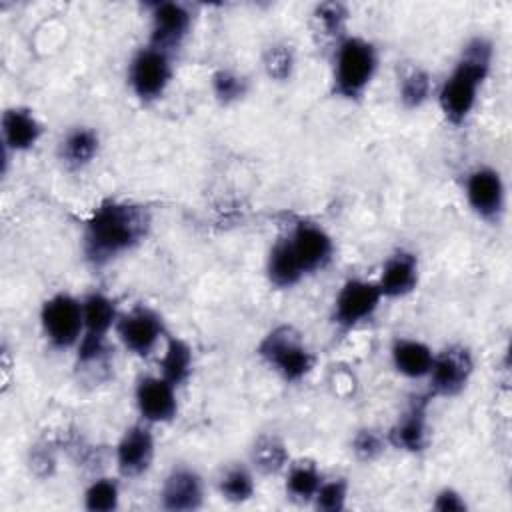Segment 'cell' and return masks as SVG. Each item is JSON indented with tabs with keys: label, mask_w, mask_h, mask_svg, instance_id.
Instances as JSON below:
<instances>
[{
	"label": "cell",
	"mask_w": 512,
	"mask_h": 512,
	"mask_svg": "<svg viewBox=\"0 0 512 512\" xmlns=\"http://www.w3.org/2000/svg\"><path fill=\"white\" fill-rule=\"evenodd\" d=\"M152 226L150 210L130 200H104L100 202L82 230L84 260L102 268L118 256L134 250L148 236Z\"/></svg>",
	"instance_id": "1"
},
{
	"label": "cell",
	"mask_w": 512,
	"mask_h": 512,
	"mask_svg": "<svg viewBox=\"0 0 512 512\" xmlns=\"http://www.w3.org/2000/svg\"><path fill=\"white\" fill-rule=\"evenodd\" d=\"M492 56L494 46L486 36H474L462 48L460 58L438 92L440 110L450 124L460 126L472 114L478 90L488 78Z\"/></svg>",
	"instance_id": "2"
},
{
	"label": "cell",
	"mask_w": 512,
	"mask_h": 512,
	"mask_svg": "<svg viewBox=\"0 0 512 512\" xmlns=\"http://www.w3.org/2000/svg\"><path fill=\"white\" fill-rule=\"evenodd\" d=\"M378 68V52L372 42L360 36L340 38L334 52L332 90L344 100L364 96Z\"/></svg>",
	"instance_id": "3"
},
{
	"label": "cell",
	"mask_w": 512,
	"mask_h": 512,
	"mask_svg": "<svg viewBox=\"0 0 512 512\" xmlns=\"http://www.w3.org/2000/svg\"><path fill=\"white\" fill-rule=\"evenodd\" d=\"M258 354L286 382H298L314 368V354L304 344L302 334L288 324L270 330L262 338Z\"/></svg>",
	"instance_id": "4"
},
{
	"label": "cell",
	"mask_w": 512,
	"mask_h": 512,
	"mask_svg": "<svg viewBox=\"0 0 512 512\" xmlns=\"http://www.w3.org/2000/svg\"><path fill=\"white\" fill-rule=\"evenodd\" d=\"M40 326L50 346L58 350L78 346L84 334L82 300L68 292L52 294L40 308Z\"/></svg>",
	"instance_id": "5"
},
{
	"label": "cell",
	"mask_w": 512,
	"mask_h": 512,
	"mask_svg": "<svg viewBox=\"0 0 512 512\" xmlns=\"http://www.w3.org/2000/svg\"><path fill=\"white\" fill-rule=\"evenodd\" d=\"M172 74L174 68L170 52L154 44L142 46L128 64L130 90L142 102H154L162 98L172 80Z\"/></svg>",
	"instance_id": "6"
},
{
	"label": "cell",
	"mask_w": 512,
	"mask_h": 512,
	"mask_svg": "<svg viewBox=\"0 0 512 512\" xmlns=\"http://www.w3.org/2000/svg\"><path fill=\"white\" fill-rule=\"evenodd\" d=\"M114 330L120 344L138 358L150 356L166 336L162 316L144 304H138L128 312H120Z\"/></svg>",
	"instance_id": "7"
},
{
	"label": "cell",
	"mask_w": 512,
	"mask_h": 512,
	"mask_svg": "<svg viewBox=\"0 0 512 512\" xmlns=\"http://www.w3.org/2000/svg\"><path fill=\"white\" fill-rule=\"evenodd\" d=\"M382 292L376 280H362V278H348L336 298L332 308V322L340 330L356 328L358 324L372 318L382 302Z\"/></svg>",
	"instance_id": "8"
},
{
	"label": "cell",
	"mask_w": 512,
	"mask_h": 512,
	"mask_svg": "<svg viewBox=\"0 0 512 512\" xmlns=\"http://www.w3.org/2000/svg\"><path fill=\"white\" fill-rule=\"evenodd\" d=\"M474 372L472 352L462 344H452L440 352H434V360L428 372L430 394L452 398L458 396L470 382Z\"/></svg>",
	"instance_id": "9"
},
{
	"label": "cell",
	"mask_w": 512,
	"mask_h": 512,
	"mask_svg": "<svg viewBox=\"0 0 512 512\" xmlns=\"http://www.w3.org/2000/svg\"><path fill=\"white\" fill-rule=\"evenodd\" d=\"M464 194L474 214L486 222L500 218L506 206V186L500 172L492 166H476L468 172Z\"/></svg>",
	"instance_id": "10"
},
{
	"label": "cell",
	"mask_w": 512,
	"mask_h": 512,
	"mask_svg": "<svg viewBox=\"0 0 512 512\" xmlns=\"http://www.w3.org/2000/svg\"><path fill=\"white\" fill-rule=\"evenodd\" d=\"M286 238L304 276L326 268L334 256L332 236L316 222L296 220Z\"/></svg>",
	"instance_id": "11"
},
{
	"label": "cell",
	"mask_w": 512,
	"mask_h": 512,
	"mask_svg": "<svg viewBox=\"0 0 512 512\" xmlns=\"http://www.w3.org/2000/svg\"><path fill=\"white\" fill-rule=\"evenodd\" d=\"M156 442L148 422L132 424L124 430L116 444V468L124 478H138L150 470L154 462Z\"/></svg>",
	"instance_id": "12"
},
{
	"label": "cell",
	"mask_w": 512,
	"mask_h": 512,
	"mask_svg": "<svg viewBox=\"0 0 512 512\" xmlns=\"http://www.w3.org/2000/svg\"><path fill=\"white\" fill-rule=\"evenodd\" d=\"M134 400L138 414L148 424H164L172 422L178 414V398L176 386L166 378L158 376H142L134 390Z\"/></svg>",
	"instance_id": "13"
},
{
	"label": "cell",
	"mask_w": 512,
	"mask_h": 512,
	"mask_svg": "<svg viewBox=\"0 0 512 512\" xmlns=\"http://www.w3.org/2000/svg\"><path fill=\"white\" fill-rule=\"evenodd\" d=\"M204 504V482L190 466H174L160 488V506L170 512H192Z\"/></svg>",
	"instance_id": "14"
},
{
	"label": "cell",
	"mask_w": 512,
	"mask_h": 512,
	"mask_svg": "<svg viewBox=\"0 0 512 512\" xmlns=\"http://www.w3.org/2000/svg\"><path fill=\"white\" fill-rule=\"evenodd\" d=\"M152 34L150 44L172 54L174 48L182 44L192 26V16L188 8L180 2H154L150 6Z\"/></svg>",
	"instance_id": "15"
},
{
	"label": "cell",
	"mask_w": 512,
	"mask_h": 512,
	"mask_svg": "<svg viewBox=\"0 0 512 512\" xmlns=\"http://www.w3.org/2000/svg\"><path fill=\"white\" fill-rule=\"evenodd\" d=\"M418 278V256L410 250L400 248L386 258L376 284L384 298H402L418 286Z\"/></svg>",
	"instance_id": "16"
},
{
	"label": "cell",
	"mask_w": 512,
	"mask_h": 512,
	"mask_svg": "<svg viewBox=\"0 0 512 512\" xmlns=\"http://www.w3.org/2000/svg\"><path fill=\"white\" fill-rule=\"evenodd\" d=\"M428 402L430 396H418L410 402L408 410L398 418V422L392 426L388 440L398 448L412 454H418L428 444Z\"/></svg>",
	"instance_id": "17"
},
{
	"label": "cell",
	"mask_w": 512,
	"mask_h": 512,
	"mask_svg": "<svg viewBox=\"0 0 512 512\" xmlns=\"http://www.w3.org/2000/svg\"><path fill=\"white\" fill-rule=\"evenodd\" d=\"M2 146L8 152H26L36 146L42 136V124L30 108L12 106L6 108L0 122Z\"/></svg>",
	"instance_id": "18"
},
{
	"label": "cell",
	"mask_w": 512,
	"mask_h": 512,
	"mask_svg": "<svg viewBox=\"0 0 512 512\" xmlns=\"http://www.w3.org/2000/svg\"><path fill=\"white\" fill-rule=\"evenodd\" d=\"M100 138L94 128L76 126L64 134L58 144V158L68 170L86 168L98 154Z\"/></svg>",
	"instance_id": "19"
},
{
	"label": "cell",
	"mask_w": 512,
	"mask_h": 512,
	"mask_svg": "<svg viewBox=\"0 0 512 512\" xmlns=\"http://www.w3.org/2000/svg\"><path fill=\"white\" fill-rule=\"evenodd\" d=\"M392 364L398 374L406 378H424L430 372L434 352L432 348L416 338H396L390 348Z\"/></svg>",
	"instance_id": "20"
},
{
	"label": "cell",
	"mask_w": 512,
	"mask_h": 512,
	"mask_svg": "<svg viewBox=\"0 0 512 512\" xmlns=\"http://www.w3.org/2000/svg\"><path fill=\"white\" fill-rule=\"evenodd\" d=\"M82 316H84V334L108 338L110 330L118 322V306L116 302L104 292H88L82 298ZM82 334V336H84Z\"/></svg>",
	"instance_id": "21"
},
{
	"label": "cell",
	"mask_w": 512,
	"mask_h": 512,
	"mask_svg": "<svg viewBox=\"0 0 512 512\" xmlns=\"http://www.w3.org/2000/svg\"><path fill=\"white\" fill-rule=\"evenodd\" d=\"M266 276H268L270 284L280 290L292 288L304 278V272H302L286 236H280L272 244V248L268 252V260H266Z\"/></svg>",
	"instance_id": "22"
},
{
	"label": "cell",
	"mask_w": 512,
	"mask_h": 512,
	"mask_svg": "<svg viewBox=\"0 0 512 512\" xmlns=\"http://www.w3.org/2000/svg\"><path fill=\"white\" fill-rule=\"evenodd\" d=\"M158 364H160L162 378H166L176 388L182 386L190 378L192 368H194L192 346L180 336H168Z\"/></svg>",
	"instance_id": "23"
},
{
	"label": "cell",
	"mask_w": 512,
	"mask_h": 512,
	"mask_svg": "<svg viewBox=\"0 0 512 512\" xmlns=\"http://www.w3.org/2000/svg\"><path fill=\"white\" fill-rule=\"evenodd\" d=\"M286 468V494L296 502H312L318 486L324 480L318 466L312 460H298Z\"/></svg>",
	"instance_id": "24"
},
{
	"label": "cell",
	"mask_w": 512,
	"mask_h": 512,
	"mask_svg": "<svg viewBox=\"0 0 512 512\" xmlns=\"http://www.w3.org/2000/svg\"><path fill=\"white\" fill-rule=\"evenodd\" d=\"M252 468L262 474H276L288 466V450L274 434H262L252 448Z\"/></svg>",
	"instance_id": "25"
},
{
	"label": "cell",
	"mask_w": 512,
	"mask_h": 512,
	"mask_svg": "<svg viewBox=\"0 0 512 512\" xmlns=\"http://www.w3.org/2000/svg\"><path fill=\"white\" fill-rule=\"evenodd\" d=\"M256 482L254 474L248 466L244 464H234L226 468V472L218 480V492L222 494L224 500L232 504H242L254 496Z\"/></svg>",
	"instance_id": "26"
},
{
	"label": "cell",
	"mask_w": 512,
	"mask_h": 512,
	"mask_svg": "<svg viewBox=\"0 0 512 512\" xmlns=\"http://www.w3.org/2000/svg\"><path fill=\"white\" fill-rule=\"evenodd\" d=\"M120 506V484L112 476L92 480L84 490V508L90 512H112Z\"/></svg>",
	"instance_id": "27"
},
{
	"label": "cell",
	"mask_w": 512,
	"mask_h": 512,
	"mask_svg": "<svg viewBox=\"0 0 512 512\" xmlns=\"http://www.w3.org/2000/svg\"><path fill=\"white\" fill-rule=\"evenodd\" d=\"M430 92H432V80H430V74L422 68H412L400 80L398 94L404 108H410V110L420 108L430 98Z\"/></svg>",
	"instance_id": "28"
},
{
	"label": "cell",
	"mask_w": 512,
	"mask_h": 512,
	"mask_svg": "<svg viewBox=\"0 0 512 512\" xmlns=\"http://www.w3.org/2000/svg\"><path fill=\"white\" fill-rule=\"evenodd\" d=\"M210 84H212L214 98L220 104L238 102L248 92V80L242 74H238V72H234L230 68H218L212 74V82Z\"/></svg>",
	"instance_id": "29"
},
{
	"label": "cell",
	"mask_w": 512,
	"mask_h": 512,
	"mask_svg": "<svg viewBox=\"0 0 512 512\" xmlns=\"http://www.w3.org/2000/svg\"><path fill=\"white\" fill-rule=\"evenodd\" d=\"M348 500V482L344 478H332V480H322L318 486L312 504L316 510L322 512H340L346 508Z\"/></svg>",
	"instance_id": "30"
},
{
	"label": "cell",
	"mask_w": 512,
	"mask_h": 512,
	"mask_svg": "<svg viewBox=\"0 0 512 512\" xmlns=\"http://www.w3.org/2000/svg\"><path fill=\"white\" fill-rule=\"evenodd\" d=\"M294 68V54L286 44H272L264 52V70L274 80H288Z\"/></svg>",
	"instance_id": "31"
},
{
	"label": "cell",
	"mask_w": 512,
	"mask_h": 512,
	"mask_svg": "<svg viewBox=\"0 0 512 512\" xmlns=\"http://www.w3.org/2000/svg\"><path fill=\"white\" fill-rule=\"evenodd\" d=\"M314 18L326 34H340L348 20V8L342 2H322L314 8Z\"/></svg>",
	"instance_id": "32"
},
{
	"label": "cell",
	"mask_w": 512,
	"mask_h": 512,
	"mask_svg": "<svg viewBox=\"0 0 512 512\" xmlns=\"http://www.w3.org/2000/svg\"><path fill=\"white\" fill-rule=\"evenodd\" d=\"M352 450L362 462L376 460L384 452V438L374 430H360L352 440Z\"/></svg>",
	"instance_id": "33"
},
{
	"label": "cell",
	"mask_w": 512,
	"mask_h": 512,
	"mask_svg": "<svg viewBox=\"0 0 512 512\" xmlns=\"http://www.w3.org/2000/svg\"><path fill=\"white\" fill-rule=\"evenodd\" d=\"M432 508L438 510V512H466L468 504H466V500L460 492L446 486V488L436 492Z\"/></svg>",
	"instance_id": "34"
}]
</instances>
